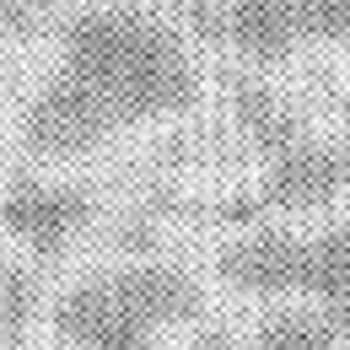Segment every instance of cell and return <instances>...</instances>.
I'll return each instance as SVG.
<instances>
[{
    "label": "cell",
    "instance_id": "8",
    "mask_svg": "<svg viewBox=\"0 0 350 350\" xmlns=\"http://www.w3.org/2000/svg\"><path fill=\"white\" fill-rule=\"evenodd\" d=\"M221 38L254 65H275L302 44L297 0H221Z\"/></svg>",
    "mask_w": 350,
    "mask_h": 350
},
{
    "label": "cell",
    "instance_id": "12",
    "mask_svg": "<svg viewBox=\"0 0 350 350\" xmlns=\"http://www.w3.org/2000/svg\"><path fill=\"white\" fill-rule=\"evenodd\" d=\"M33 307H38V280H33V269L0 264V350H11L22 334H27Z\"/></svg>",
    "mask_w": 350,
    "mask_h": 350
},
{
    "label": "cell",
    "instance_id": "3",
    "mask_svg": "<svg viewBox=\"0 0 350 350\" xmlns=\"http://www.w3.org/2000/svg\"><path fill=\"white\" fill-rule=\"evenodd\" d=\"M350 183V146H291L286 157L269 162L254 200H232L226 221H254L264 211H312L329 205Z\"/></svg>",
    "mask_w": 350,
    "mask_h": 350
},
{
    "label": "cell",
    "instance_id": "4",
    "mask_svg": "<svg viewBox=\"0 0 350 350\" xmlns=\"http://www.w3.org/2000/svg\"><path fill=\"white\" fill-rule=\"evenodd\" d=\"M92 216V194L70 189V183H11L0 194V232H11L16 243H27L38 259H59L65 243L87 226Z\"/></svg>",
    "mask_w": 350,
    "mask_h": 350
},
{
    "label": "cell",
    "instance_id": "13",
    "mask_svg": "<svg viewBox=\"0 0 350 350\" xmlns=\"http://www.w3.org/2000/svg\"><path fill=\"white\" fill-rule=\"evenodd\" d=\"M302 38L329 49H350V0H297Z\"/></svg>",
    "mask_w": 350,
    "mask_h": 350
},
{
    "label": "cell",
    "instance_id": "2",
    "mask_svg": "<svg viewBox=\"0 0 350 350\" xmlns=\"http://www.w3.org/2000/svg\"><path fill=\"white\" fill-rule=\"evenodd\" d=\"M113 130H124L119 108L70 70H54L38 87V97L27 103V119H22V135L38 157H81L92 146H103Z\"/></svg>",
    "mask_w": 350,
    "mask_h": 350
},
{
    "label": "cell",
    "instance_id": "10",
    "mask_svg": "<svg viewBox=\"0 0 350 350\" xmlns=\"http://www.w3.org/2000/svg\"><path fill=\"white\" fill-rule=\"evenodd\" d=\"M232 108H237V124L248 135V146L259 151L264 162H275V157H286L291 146H302V119H297V108L280 103L269 87H237Z\"/></svg>",
    "mask_w": 350,
    "mask_h": 350
},
{
    "label": "cell",
    "instance_id": "14",
    "mask_svg": "<svg viewBox=\"0 0 350 350\" xmlns=\"http://www.w3.org/2000/svg\"><path fill=\"white\" fill-rule=\"evenodd\" d=\"M194 350H226V334H205V340H200Z\"/></svg>",
    "mask_w": 350,
    "mask_h": 350
},
{
    "label": "cell",
    "instance_id": "5",
    "mask_svg": "<svg viewBox=\"0 0 350 350\" xmlns=\"http://www.w3.org/2000/svg\"><path fill=\"white\" fill-rule=\"evenodd\" d=\"M54 334L81 350H151V323L113 297L108 280H81L54 302Z\"/></svg>",
    "mask_w": 350,
    "mask_h": 350
},
{
    "label": "cell",
    "instance_id": "15",
    "mask_svg": "<svg viewBox=\"0 0 350 350\" xmlns=\"http://www.w3.org/2000/svg\"><path fill=\"white\" fill-rule=\"evenodd\" d=\"M340 350H350V340H345V345H340Z\"/></svg>",
    "mask_w": 350,
    "mask_h": 350
},
{
    "label": "cell",
    "instance_id": "7",
    "mask_svg": "<svg viewBox=\"0 0 350 350\" xmlns=\"http://www.w3.org/2000/svg\"><path fill=\"white\" fill-rule=\"evenodd\" d=\"M113 286V297L130 307L135 318H146L151 329H173V323H189L200 318V286L173 269V264H124L113 275H103Z\"/></svg>",
    "mask_w": 350,
    "mask_h": 350
},
{
    "label": "cell",
    "instance_id": "11",
    "mask_svg": "<svg viewBox=\"0 0 350 350\" xmlns=\"http://www.w3.org/2000/svg\"><path fill=\"white\" fill-rule=\"evenodd\" d=\"M350 340V323H340L334 312H275L264 318L254 350H340Z\"/></svg>",
    "mask_w": 350,
    "mask_h": 350
},
{
    "label": "cell",
    "instance_id": "6",
    "mask_svg": "<svg viewBox=\"0 0 350 350\" xmlns=\"http://www.w3.org/2000/svg\"><path fill=\"white\" fill-rule=\"evenodd\" d=\"M302 264H307L302 237L259 232V237H243L221 254V280H232L237 291H254V297H291V291H302Z\"/></svg>",
    "mask_w": 350,
    "mask_h": 350
},
{
    "label": "cell",
    "instance_id": "1",
    "mask_svg": "<svg viewBox=\"0 0 350 350\" xmlns=\"http://www.w3.org/2000/svg\"><path fill=\"white\" fill-rule=\"evenodd\" d=\"M59 70L81 76L103 92L124 124L167 119L194 103V65L178 38L124 5L81 11L59 38Z\"/></svg>",
    "mask_w": 350,
    "mask_h": 350
},
{
    "label": "cell",
    "instance_id": "9",
    "mask_svg": "<svg viewBox=\"0 0 350 350\" xmlns=\"http://www.w3.org/2000/svg\"><path fill=\"white\" fill-rule=\"evenodd\" d=\"M302 297L334 312L340 323H350V232H318L307 243V264H302Z\"/></svg>",
    "mask_w": 350,
    "mask_h": 350
}]
</instances>
